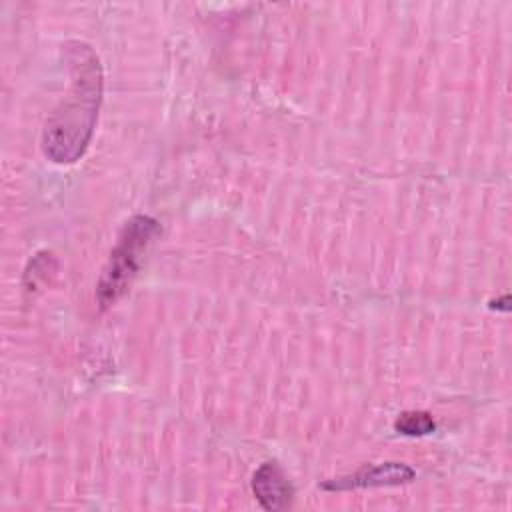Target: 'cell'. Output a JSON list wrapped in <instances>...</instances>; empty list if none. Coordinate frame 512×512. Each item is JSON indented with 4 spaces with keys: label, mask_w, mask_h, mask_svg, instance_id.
Returning a JSON list of instances; mask_svg holds the SVG:
<instances>
[{
    "label": "cell",
    "mask_w": 512,
    "mask_h": 512,
    "mask_svg": "<svg viewBox=\"0 0 512 512\" xmlns=\"http://www.w3.org/2000/svg\"><path fill=\"white\" fill-rule=\"evenodd\" d=\"M394 428H396V432H400L404 436H426L436 430V422L430 412L408 410L396 418Z\"/></svg>",
    "instance_id": "cell-5"
},
{
    "label": "cell",
    "mask_w": 512,
    "mask_h": 512,
    "mask_svg": "<svg viewBox=\"0 0 512 512\" xmlns=\"http://www.w3.org/2000/svg\"><path fill=\"white\" fill-rule=\"evenodd\" d=\"M64 60L70 72V88L46 120L42 132V150L56 164H72L86 152L104 86L100 60L88 44L68 42L64 46Z\"/></svg>",
    "instance_id": "cell-1"
},
{
    "label": "cell",
    "mask_w": 512,
    "mask_h": 512,
    "mask_svg": "<svg viewBox=\"0 0 512 512\" xmlns=\"http://www.w3.org/2000/svg\"><path fill=\"white\" fill-rule=\"evenodd\" d=\"M158 230V222L146 214L132 216L124 224L96 288L100 308L114 304L128 290L130 282L134 280L140 268L142 254L152 242V238L158 234Z\"/></svg>",
    "instance_id": "cell-2"
},
{
    "label": "cell",
    "mask_w": 512,
    "mask_h": 512,
    "mask_svg": "<svg viewBox=\"0 0 512 512\" xmlns=\"http://www.w3.org/2000/svg\"><path fill=\"white\" fill-rule=\"evenodd\" d=\"M416 472L404 462H380L372 466H362L360 470L330 478L322 482L320 486L330 492H342V490H356V488H376V486H398L414 480Z\"/></svg>",
    "instance_id": "cell-3"
},
{
    "label": "cell",
    "mask_w": 512,
    "mask_h": 512,
    "mask_svg": "<svg viewBox=\"0 0 512 512\" xmlns=\"http://www.w3.org/2000/svg\"><path fill=\"white\" fill-rule=\"evenodd\" d=\"M252 492L268 512L284 510L292 504L294 486L276 462H264L252 476Z\"/></svg>",
    "instance_id": "cell-4"
}]
</instances>
